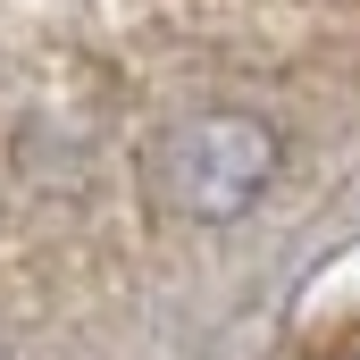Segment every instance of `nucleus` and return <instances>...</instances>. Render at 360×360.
Segmentation results:
<instances>
[{"label": "nucleus", "instance_id": "nucleus-1", "mask_svg": "<svg viewBox=\"0 0 360 360\" xmlns=\"http://www.w3.org/2000/svg\"><path fill=\"white\" fill-rule=\"evenodd\" d=\"M276 160H285V143H276L269 117H252V109H201L160 151V201L176 218L226 226V218H243L276 184Z\"/></svg>", "mask_w": 360, "mask_h": 360}, {"label": "nucleus", "instance_id": "nucleus-2", "mask_svg": "<svg viewBox=\"0 0 360 360\" xmlns=\"http://www.w3.org/2000/svg\"><path fill=\"white\" fill-rule=\"evenodd\" d=\"M352 360H360V352H352Z\"/></svg>", "mask_w": 360, "mask_h": 360}]
</instances>
